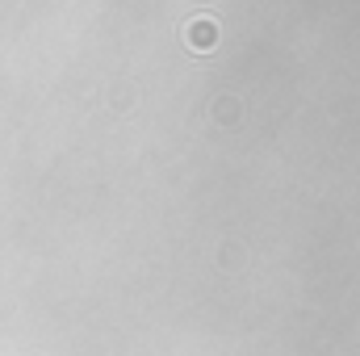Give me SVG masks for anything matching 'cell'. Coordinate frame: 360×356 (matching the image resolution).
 I'll list each match as a JSON object with an SVG mask.
<instances>
[{
	"mask_svg": "<svg viewBox=\"0 0 360 356\" xmlns=\"http://www.w3.org/2000/svg\"><path fill=\"white\" fill-rule=\"evenodd\" d=\"M188 42H193L197 51L214 46V42H218V25H214V21H205V17H201V21H193V25H188Z\"/></svg>",
	"mask_w": 360,
	"mask_h": 356,
	"instance_id": "6da1fadb",
	"label": "cell"
}]
</instances>
